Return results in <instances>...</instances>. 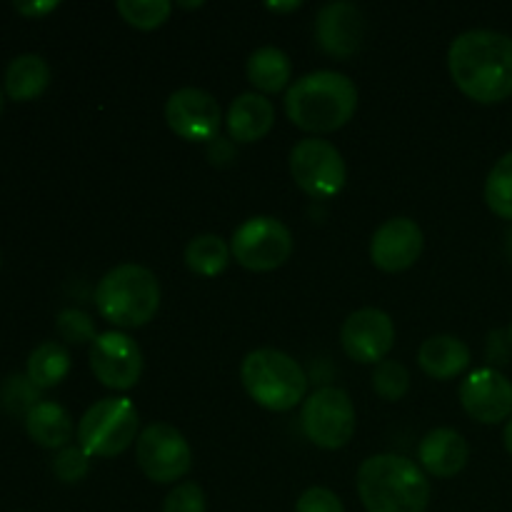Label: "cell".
Returning <instances> with one entry per match:
<instances>
[{
	"instance_id": "obj_2",
	"label": "cell",
	"mask_w": 512,
	"mask_h": 512,
	"mask_svg": "<svg viewBox=\"0 0 512 512\" xmlns=\"http://www.w3.org/2000/svg\"><path fill=\"white\" fill-rule=\"evenodd\" d=\"M358 110V88L335 70H315L295 80L285 93L290 123L305 133H335L353 120Z\"/></svg>"
},
{
	"instance_id": "obj_10",
	"label": "cell",
	"mask_w": 512,
	"mask_h": 512,
	"mask_svg": "<svg viewBox=\"0 0 512 512\" xmlns=\"http://www.w3.org/2000/svg\"><path fill=\"white\" fill-rule=\"evenodd\" d=\"M290 173L303 193L318 200L335 198L348 180L340 150L330 140L320 138L300 140L290 150Z\"/></svg>"
},
{
	"instance_id": "obj_14",
	"label": "cell",
	"mask_w": 512,
	"mask_h": 512,
	"mask_svg": "<svg viewBox=\"0 0 512 512\" xmlns=\"http://www.w3.org/2000/svg\"><path fill=\"white\" fill-rule=\"evenodd\" d=\"M460 405L478 423H503L512 415V383L495 368L475 370L460 383Z\"/></svg>"
},
{
	"instance_id": "obj_30",
	"label": "cell",
	"mask_w": 512,
	"mask_h": 512,
	"mask_svg": "<svg viewBox=\"0 0 512 512\" xmlns=\"http://www.w3.org/2000/svg\"><path fill=\"white\" fill-rule=\"evenodd\" d=\"M0 398H3V405L10 410V413H25V415L40 403L38 388H35L28 378H20V375H15V378H10L8 383L3 385V395H0Z\"/></svg>"
},
{
	"instance_id": "obj_16",
	"label": "cell",
	"mask_w": 512,
	"mask_h": 512,
	"mask_svg": "<svg viewBox=\"0 0 512 512\" xmlns=\"http://www.w3.org/2000/svg\"><path fill=\"white\" fill-rule=\"evenodd\" d=\"M363 35L365 23L358 5L338 0V3H328L318 10L315 38H318L320 50L328 53L330 58H353L363 43Z\"/></svg>"
},
{
	"instance_id": "obj_27",
	"label": "cell",
	"mask_w": 512,
	"mask_h": 512,
	"mask_svg": "<svg viewBox=\"0 0 512 512\" xmlns=\"http://www.w3.org/2000/svg\"><path fill=\"white\" fill-rule=\"evenodd\" d=\"M373 388L388 403H398L408 395L410 390V373L403 363L398 360H383L375 365L373 373Z\"/></svg>"
},
{
	"instance_id": "obj_31",
	"label": "cell",
	"mask_w": 512,
	"mask_h": 512,
	"mask_svg": "<svg viewBox=\"0 0 512 512\" xmlns=\"http://www.w3.org/2000/svg\"><path fill=\"white\" fill-rule=\"evenodd\" d=\"M163 512H205V493L198 483H180L168 493Z\"/></svg>"
},
{
	"instance_id": "obj_15",
	"label": "cell",
	"mask_w": 512,
	"mask_h": 512,
	"mask_svg": "<svg viewBox=\"0 0 512 512\" xmlns=\"http://www.w3.org/2000/svg\"><path fill=\"white\" fill-rule=\"evenodd\" d=\"M423 253V230L410 218H390L370 240V260L383 273H403L413 268Z\"/></svg>"
},
{
	"instance_id": "obj_32",
	"label": "cell",
	"mask_w": 512,
	"mask_h": 512,
	"mask_svg": "<svg viewBox=\"0 0 512 512\" xmlns=\"http://www.w3.org/2000/svg\"><path fill=\"white\" fill-rule=\"evenodd\" d=\"M295 512H345V508L333 490L310 488L300 495Z\"/></svg>"
},
{
	"instance_id": "obj_8",
	"label": "cell",
	"mask_w": 512,
	"mask_h": 512,
	"mask_svg": "<svg viewBox=\"0 0 512 512\" xmlns=\"http://www.w3.org/2000/svg\"><path fill=\"white\" fill-rule=\"evenodd\" d=\"M230 253L253 273H270L288 263L293 255V233L288 225L270 215H258L240 225L230 240Z\"/></svg>"
},
{
	"instance_id": "obj_22",
	"label": "cell",
	"mask_w": 512,
	"mask_h": 512,
	"mask_svg": "<svg viewBox=\"0 0 512 512\" xmlns=\"http://www.w3.org/2000/svg\"><path fill=\"white\" fill-rule=\"evenodd\" d=\"M245 73L260 95H273L288 85L290 75H293V63H290L288 53L273 48V45H265L250 55Z\"/></svg>"
},
{
	"instance_id": "obj_23",
	"label": "cell",
	"mask_w": 512,
	"mask_h": 512,
	"mask_svg": "<svg viewBox=\"0 0 512 512\" xmlns=\"http://www.w3.org/2000/svg\"><path fill=\"white\" fill-rule=\"evenodd\" d=\"M70 373V355L60 343H43L30 353L28 380L38 390L55 388Z\"/></svg>"
},
{
	"instance_id": "obj_35",
	"label": "cell",
	"mask_w": 512,
	"mask_h": 512,
	"mask_svg": "<svg viewBox=\"0 0 512 512\" xmlns=\"http://www.w3.org/2000/svg\"><path fill=\"white\" fill-rule=\"evenodd\" d=\"M300 0H290V3H268L265 8L273 10V13H290V10H298L300 8Z\"/></svg>"
},
{
	"instance_id": "obj_3",
	"label": "cell",
	"mask_w": 512,
	"mask_h": 512,
	"mask_svg": "<svg viewBox=\"0 0 512 512\" xmlns=\"http://www.w3.org/2000/svg\"><path fill=\"white\" fill-rule=\"evenodd\" d=\"M358 495L368 512H425L430 483L403 455H373L358 470Z\"/></svg>"
},
{
	"instance_id": "obj_20",
	"label": "cell",
	"mask_w": 512,
	"mask_h": 512,
	"mask_svg": "<svg viewBox=\"0 0 512 512\" xmlns=\"http://www.w3.org/2000/svg\"><path fill=\"white\" fill-rule=\"evenodd\" d=\"M25 430L30 440L40 448L63 450L73 438V418L63 405L53 400H40L28 415H25Z\"/></svg>"
},
{
	"instance_id": "obj_29",
	"label": "cell",
	"mask_w": 512,
	"mask_h": 512,
	"mask_svg": "<svg viewBox=\"0 0 512 512\" xmlns=\"http://www.w3.org/2000/svg\"><path fill=\"white\" fill-rule=\"evenodd\" d=\"M90 470V455L85 453L83 448H75V445H68V448L60 450L53 460V473L60 483H80L85 480Z\"/></svg>"
},
{
	"instance_id": "obj_9",
	"label": "cell",
	"mask_w": 512,
	"mask_h": 512,
	"mask_svg": "<svg viewBox=\"0 0 512 512\" xmlns=\"http://www.w3.org/2000/svg\"><path fill=\"white\" fill-rule=\"evenodd\" d=\"M135 460L143 475L153 483H178L193 468V450L178 428L153 423L135 440Z\"/></svg>"
},
{
	"instance_id": "obj_6",
	"label": "cell",
	"mask_w": 512,
	"mask_h": 512,
	"mask_svg": "<svg viewBox=\"0 0 512 512\" xmlns=\"http://www.w3.org/2000/svg\"><path fill=\"white\" fill-rule=\"evenodd\" d=\"M140 415L133 400L103 398L85 410L78 423V443L90 458H115L138 438Z\"/></svg>"
},
{
	"instance_id": "obj_33",
	"label": "cell",
	"mask_w": 512,
	"mask_h": 512,
	"mask_svg": "<svg viewBox=\"0 0 512 512\" xmlns=\"http://www.w3.org/2000/svg\"><path fill=\"white\" fill-rule=\"evenodd\" d=\"M208 160L213 165H218V168H223V165H230L235 160V143L233 140H225V138H215L208 143Z\"/></svg>"
},
{
	"instance_id": "obj_17",
	"label": "cell",
	"mask_w": 512,
	"mask_h": 512,
	"mask_svg": "<svg viewBox=\"0 0 512 512\" xmlns=\"http://www.w3.org/2000/svg\"><path fill=\"white\" fill-rule=\"evenodd\" d=\"M470 448L463 435L453 428H435L420 440L418 460L423 470L435 478H453L468 465Z\"/></svg>"
},
{
	"instance_id": "obj_5",
	"label": "cell",
	"mask_w": 512,
	"mask_h": 512,
	"mask_svg": "<svg viewBox=\"0 0 512 512\" xmlns=\"http://www.w3.org/2000/svg\"><path fill=\"white\" fill-rule=\"evenodd\" d=\"M243 388L260 408L270 413H285L303 403L308 390V375L298 360L275 348H260L245 355L240 365Z\"/></svg>"
},
{
	"instance_id": "obj_19",
	"label": "cell",
	"mask_w": 512,
	"mask_h": 512,
	"mask_svg": "<svg viewBox=\"0 0 512 512\" xmlns=\"http://www.w3.org/2000/svg\"><path fill=\"white\" fill-rule=\"evenodd\" d=\"M418 365L433 380H453L470 365V348L453 335H433L418 350Z\"/></svg>"
},
{
	"instance_id": "obj_38",
	"label": "cell",
	"mask_w": 512,
	"mask_h": 512,
	"mask_svg": "<svg viewBox=\"0 0 512 512\" xmlns=\"http://www.w3.org/2000/svg\"><path fill=\"white\" fill-rule=\"evenodd\" d=\"M0 113H3V90H0Z\"/></svg>"
},
{
	"instance_id": "obj_7",
	"label": "cell",
	"mask_w": 512,
	"mask_h": 512,
	"mask_svg": "<svg viewBox=\"0 0 512 512\" xmlns=\"http://www.w3.org/2000/svg\"><path fill=\"white\" fill-rule=\"evenodd\" d=\"M305 438L323 450H340L355 435V405L343 388H320L300 410Z\"/></svg>"
},
{
	"instance_id": "obj_37",
	"label": "cell",
	"mask_w": 512,
	"mask_h": 512,
	"mask_svg": "<svg viewBox=\"0 0 512 512\" xmlns=\"http://www.w3.org/2000/svg\"><path fill=\"white\" fill-rule=\"evenodd\" d=\"M180 8H188V10H193V8H203V3H178Z\"/></svg>"
},
{
	"instance_id": "obj_25",
	"label": "cell",
	"mask_w": 512,
	"mask_h": 512,
	"mask_svg": "<svg viewBox=\"0 0 512 512\" xmlns=\"http://www.w3.org/2000/svg\"><path fill=\"white\" fill-rule=\"evenodd\" d=\"M485 203L498 218L512 220V153L503 155L485 180Z\"/></svg>"
},
{
	"instance_id": "obj_18",
	"label": "cell",
	"mask_w": 512,
	"mask_h": 512,
	"mask_svg": "<svg viewBox=\"0 0 512 512\" xmlns=\"http://www.w3.org/2000/svg\"><path fill=\"white\" fill-rule=\"evenodd\" d=\"M275 108L265 95L243 93L230 103L228 133L233 143H258L273 130Z\"/></svg>"
},
{
	"instance_id": "obj_26",
	"label": "cell",
	"mask_w": 512,
	"mask_h": 512,
	"mask_svg": "<svg viewBox=\"0 0 512 512\" xmlns=\"http://www.w3.org/2000/svg\"><path fill=\"white\" fill-rule=\"evenodd\" d=\"M120 18L138 30H155L170 18L173 5L168 0H118Z\"/></svg>"
},
{
	"instance_id": "obj_39",
	"label": "cell",
	"mask_w": 512,
	"mask_h": 512,
	"mask_svg": "<svg viewBox=\"0 0 512 512\" xmlns=\"http://www.w3.org/2000/svg\"><path fill=\"white\" fill-rule=\"evenodd\" d=\"M508 340H510V345H512V323H510V330H508Z\"/></svg>"
},
{
	"instance_id": "obj_4",
	"label": "cell",
	"mask_w": 512,
	"mask_h": 512,
	"mask_svg": "<svg viewBox=\"0 0 512 512\" xmlns=\"http://www.w3.org/2000/svg\"><path fill=\"white\" fill-rule=\"evenodd\" d=\"M98 313L118 328H143L158 315L160 283L153 270L125 263L108 270L95 290Z\"/></svg>"
},
{
	"instance_id": "obj_1",
	"label": "cell",
	"mask_w": 512,
	"mask_h": 512,
	"mask_svg": "<svg viewBox=\"0 0 512 512\" xmlns=\"http://www.w3.org/2000/svg\"><path fill=\"white\" fill-rule=\"evenodd\" d=\"M448 68L470 100L503 103L512 95V38L495 30H468L450 45Z\"/></svg>"
},
{
	"instance_id": "obj_13",
	"label": "cell",
	"mask_w": 512,
	"mask_h": 512,
	"mask_svg": "<svg viewBox=\"0 0 512 512\" xmlns=\"http://www.w3.org/2000/svg\"><path fill=\"white\" fill-rule=\"evenodd\" d=\"M340 345L345 355L360 365H378L395 345V325L388 313L378 308H360L348 315L340 328Z\"/></svg>"
},
{
	"instance_id": "obj_11",
	"label": "cell",
	"mask_w": 512,
	"mask_h": 512,
	"mask_svg": "<svg viewBox=\"0 0 512 512\" xmlns=\"http://www.w3.org/2000/svg\"><path fill=\"white\" fill-rule=\"evenodd\" d=\"M90 370L110 390H130L143 375V350L120 330L100 333L90 343Z\"/></svg>"
},
{
	"instance_id": "obj_12",
	"label": "cell",
	"mask_w": 512,
	"mask_h": 512,
	"mask_svg": "<svg viewBox=\"0 0 512 512\" xmlns=\"http://www.w3.org/2000/svg\"><path fill=\"white\" fill-rule=\"evenodd\" d=\"M165 120L178 138L188 143H210L218 138L223 113L208 90L180 88L165 103Z\"/></svg>"
},
{
	"instance_id": "obj_24",
	"label": "cell",
	"mask_w": 512,
	"mask_h": 512,
	"mask_svg": "<svg viewBox=\"0 0 512 512\" xmlns=\"http://www.w3.org/2000/svg\"><path fill=\"white\" fill-rule=\"evenodd\" d=\"M230 255H233L230 253V245L225 243L220 235H195L188 243V248H185V265H188L195 275L215 278V275H220L228 268Z\"/></svg>"
},
{
	"instance_id": "obj_21",
	"label": "cell",
	"mask_w": 512,
	"mask_h": 512,
	"mask_svg": "<svg viewBox=\"0 0 512 512\" xmlns=\"http://www.w3.org/2000/svg\"><path fill=\"white\" fill-rule=\"evenodd\" d=\"M50 85V68L40 55L23 53L5 68V93L15 103L40 98Z\"/></svg>"
},
{
	"instance_id": "obj_34",
	"label": "cell",
	"mask_w": 512,
	"mask_h": 512,
	"mask_svg": "<svg viewBox=\"0 0 512 512\" xmlns=\"http://www.w3.org/2000/svg\"><path fill=\"white\" fill-rule=\"evenodd\" d=\"M60 3H15V10H18L20 15H25V18H43V15L53 13L55 8H58Z\"/></svg>"
},
{
	"instance_id": "obj_28",
	"label": "cell",
	"mask_w": 512,
	"mask_h": 512,
	"mask_svg": "<svg viewBox=\"0 0 512 512\" xmlns=\"http://www.w3.org/2000/svg\"><path fill=\"white\" fill-rule=\"evenodd\" d=\"M55 328L58 335L70 345H83L93 343L98 335H95V323L88 313L78 308H65L60 310L58 318H55Z\"/></svg>"
},
{
	"instance_id": "obj_36",
	"label": "cell",
	"mask_w": 512,
	"mask_h": 512,
	"mask_svg": "<svg viewBox=\"0 0 512 512\" xmlns=\"http://www.w3.org/2000/svg\"><path fill=\"white\" fill-rule=\"evenodd\" d=\"M503 440H505V450H508V453L512 455V418L508 420V425H505Z\"/></svg>"
}]
</instances>
